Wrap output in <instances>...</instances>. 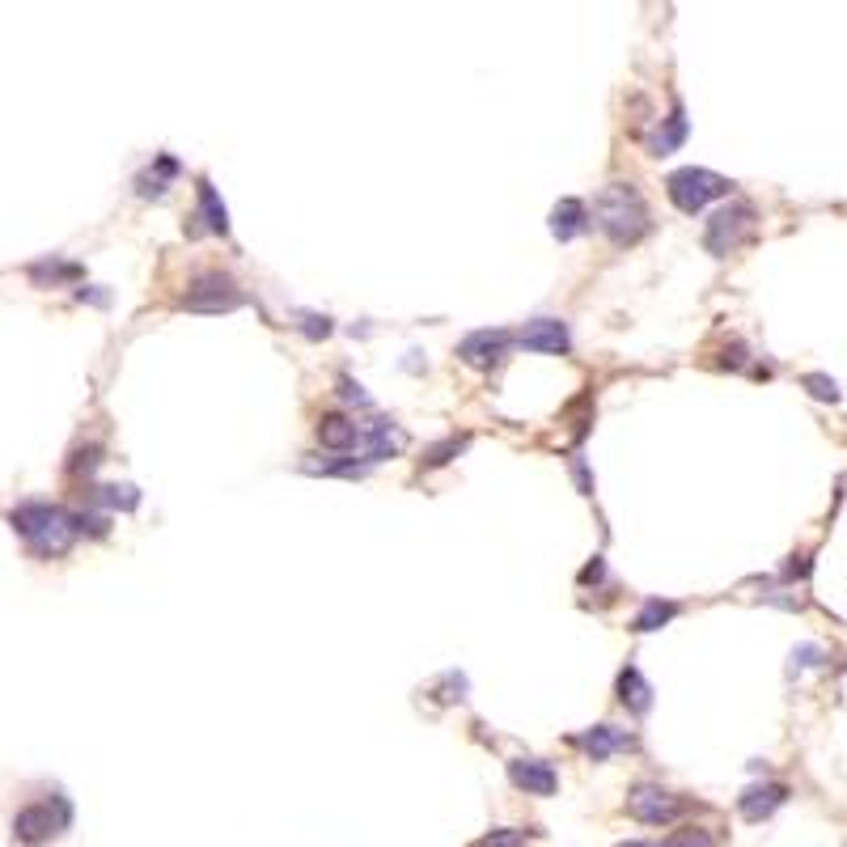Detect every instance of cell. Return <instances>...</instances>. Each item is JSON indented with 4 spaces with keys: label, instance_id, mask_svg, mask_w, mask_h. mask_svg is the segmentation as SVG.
<instances>
[{
    "label": "cell",
    "instance_id": "6da1fadb",
    "mask_svg": "<svg viewBox=\"0 0 847 847\" xmlns=\"http://www.w3.org/2000/svg\"><path fill=\"white\" fill-rule=\"evenodd\" d=\"M593 225L615 246H632L648 233V208L644 195L632 183H610L602 187V195L593 200Z\"/></svg>",
    "mask_w": 847,
    "mask_h": 847
},
{
    "label": "cell",
    "instance_id": "7a4b0ae2",
    "mask_svg": "<svg viewBox=\"0 0 847 847\" xmlns=\"http://www.w3.org/2000/svg\"><path fill=\"white\" fill-rule=\"evenodd\" d=\"M9 526L26 538V543L39 551V555H64L72 547V517L64 509L47 500H30V504H17L9 513Z\"/></svg>",
    "mask_w": 847,
    "mask_h": 847
},
{
    "label": "cell",
    "instance_id": "3957f363",
    "mask_svg": "<svg viewBox=\"0 0 847 847\" xmlns=\"http://www.w3.org/2000/svg\"><path fill=\"white\" fill-rule=\"evenodd\" d=\"M733 183L729 178H720L712 170H699V166H687V170H674L670 178H665V195H670V204L678 212H704L712 200H720V195H729Z\"/></svg>",
    "mask_w": 847,
    "mask_h": 847
},
{
    "label": "cell",
    "instance_id": "277c9868",
    "mask_svg": "<svg viewBox=\"0 0 847 847\" xmlns=\"http://www.w3.org/2000/svg\"><path fill=\"white\" fill-rule=\"evenodd\" d=\"M68 822H72V809L56 792L51 801H34L26 809H17V814H13V839L22 847H43V843L56 839Z\"/></svg>",
    "mask_w": 847,
    "mask_h": 847
},
{
    "label": "cell",
    "instance_id": "5b68a950",
    "mask_svg": "<svg viewBox=\"0 0 847 847\" xmlns=\"http://www.w3.org/2000/svg\"><path fill=\"white\" fill-rule=\"evenodd\" d=\"M750 233H754V208L737 200L729 208L712 212V221L704 229V246L712 250L716 259H725V255H733V250L750 238Z\"/></svg>",
    "mask_w": 847,
    "mask_h": 847
},
{
    "label": "cell",
    "instance_id": "8992f818",
    "mask_svg": "<svg viewBox=\"0 0 847 847\" xmlns=\"http://www.w3.org/2000/svg\"><path fill=\"white\" fill-rule=\"evenodd\" d=\"M238 305H242V293L225 272L195 276L183 293V310H195V314H221V310H238Z\"/></svg>",
    "mask_w": 847,
    "mask_h": 847
},
{
    "label": "cell",
    "instance_id": "52a82bcc",
    "mask_svg": "<svg viewBox=\"0 0 847 847\" xmlns=\"http://www.w3.org/2000/svg\"><path fill=\"white\" fill-rule=\"evenodd\" d=\"M682 809H687V801L674 797V792H665L661 784H636L632 792H627V814L644 826H670V822L682 818Z\"/></svg>",
    "mask_w": 847,
    "mask_h": 847
},
{
    "label": "cell",
    "instance_id": "ba28073f",
    "mask_svg": "<svg viewBox=\"0 0 847 847\" xmlns=\"http://www.w3.org/2000/svg\"><path fill=\"white\" fill-rule=\"evenodd\" d=\"M509 344H513L509 331H475L458 344V360L471 369H496L504 352H509Z\"/></svg>",
    "mask_w": 847,
    "mask_h": 847
},
{
    "label": "cell",
    "instance_id": "9c48e42d",
    "mask_svg": "<svg viewBox=\"0 0 847 847\" xmlns=\"http://www.w3.org/2000/svg\"><path fill=\"white\" fill-rule=\"evenodd\" d=\"M517 344L526 352H555L560 356V352L572 348V335L560 318H534V322H526V331L517 335Z\"/></svg>",
    "mask_w": 847,
    "mask_h": 847
},
{
    "label": "cell",
    "instance_id": "30bf717a",
    "mask_svg": "<svg viewBox=\"0 0 847 847\" xmlns=\"http://www.w3.org/2000/svg\"><path fill=\"white\" fill-rule=\"evenodd\" d=\"M509 780H513V788L530 792V797H551V792L560 788V776H555V767L543 763V759H513V763H509Z\"/></svg>",
    "mask_w": 847,
    "mask_h": 847
},
{
    "label": "cell",
    "instance_id": "8fae6325",
    "mask_svg": "<svg viewBox=\"0 0 847 847\" xmlns=\"http://www.w3.org/2000/svg\"><path fill=\"white\" fill-rule=\"evenodd\" d=\"M360 445H365V462H382V458H394L399 449L407 445V437L390 420H373V424H360Z\"/></svg>",
    "mask_w": 847,
    "mask_h": 847
},
{
    "label": "cell",
    "instance_id": "7c38bea8",
    "mask_svg": "<svg viewBox=\"0 0 847 847\" xmlns=\"http://www.w3.org/2000/svg\"><path fill=\"white\" fill-rule=\"evenodd\" d=\"M784 801H788V788L784 784H754V788H746L742 797H737V809H742L746 822H763V818L776 814Z\"/></svg>",
    "mask_w": 847,
    "mask_h": 847
},
{
    "label": "cell",
    "instance_id": "4fadbf2b",
    "mask_svg": "<svg viewBox=\"0 0 847 847\" xmlns=\"http://www.w3.org/2000/svg\"><path fill=\"white\" fill-rule=\"evenodd\" d=\"M682 140H687V115H682V106H674L670 119H661L653 132H648V153L653 157H670L674 149H682Z\"/></svg>",
    "mask_w": 847,
    "mask_h": 847
},
{
    "label": "cell",
    "instance_id": "5bb4252c",
    "mask_svg": "<svg viewBox=\"0 0 847 847\" xmlns=\"http://www.w3.org/2000/svg\"><path fill=\"white\" fill-rule=\"evenodd\" d=\"M318 441L327 445V449H335V454H348V449L360 445V424H352L348 416L331 411V416L318 420Z\"/></svg>",
    "mask_w": 847,
    "mask_h": 847
},
{
    "label": "cell",
    "instance_id": "9a60e30c",
    "mask_svg": "<svg viewBox=\"0 0 847 847\" xmlns=\"http://www.w3.org/2000/svg\"><path fill=\"white\" fill-rule=\"evenodd\" d=\"M585 225H589V212H585L581 200H560V204L551 208V233H555L560 242H572Z\"/></svg>",
    "mask_w": 847,
    "mask_h": 847
},
{
    "label": "cell",
    "instance_id": "2e32d148",
    "mask_svg": "<svg viewBox=\"0 0 847 847\" xmlns=\"http://www.w3.org/2000/svg\"><path fill=\"white\" fill-rule=\"evenodd\" d=\"M619 699L632 712H648V704H653V691H648V682L640 678L636 665H627V670L619 674Z\"/></svg>",
    "mask_w": 847,
    "mask_h": 847
},
{
    "label": "cell",
    "instance_id": "e0dca14e",
    "mask_svg": "<svg viewBox=\"0 0 847 847\" xmlns=\"http://www.w3.org/2000/svg\"><path fill=\"white\" fill-rule=\"evenodd\" d=\"M581 746L593 754V759H610L615 750L632 746V737H623L619 729H610V725H598V729H589V733L581 737Z\"/></svg>",
    "mask_w": 847,
    "mask_h": 847
},
{
    "label": "cell",
    "instance_id": "ac0fdd59",
    "mask_svg": "<svg viewBox=\"0 0 847 847\" xmlns=\"http://www.w3.org/2000/svg\"><path fill=\"white\" fill-rule=\"evenodd\" d=\"M674 615H678V606H674V602L648 598V602H644V610L636 615V623H632V632H657V627H665Z\"/></svg>",
    "mask_w": 847,
    "mask_h": 847
},
{
    "label": "cell",
    "instance_id": "d6986e66",
    "mask_svg": "<svg viewBox=\"0 0 847 847\" xmlns=\"http://www.w3.org/2000/svg\"><path fill=\"white\" fill-rule=\"evenodd\" d=\"M81 276H85V272H81L77 263H56V259L30 267V280H34V284H47V280H51V284H56V280H81Z\"/></svg>",
    "mask_w": 847,
    "mask_h": 847
},
{
    "label": "cell",
    "instance_id": "ffe728a7",
    "mask_svg": "<svg viewBox=\"0 0 847 847\" xmlns=\"http://www.w3.org/2000/svg\"><path fill=\"white\" fill-rule=\"evenodd\" d=\"M200 208H204V216H208V229H212V233H229V212H225L221 200H216L212 183H200Z\"/></svg>",
    "mask_w": 847,
    "mask_h": 847
},
{
    "label": "cell",
    "instance_id": "44dd1931",
    "mask_svg": "<svg viewBox=\"0 0 847 847\" xmlns=\"http://www.w3.org/2000/svg\"><path fill=\"white\" fill-rule=\"evenodd\" d=\"M178 174V161L174 157H157V170L149 174H140V195H161L166 191V178Z\"/></svg>",
    "mask_w": 847,
    "mask_h": 847
},
{
    "label": "cell",
    "instance_id": "7402d4cb",
    "mask_svg": "<svg viewBox=\"0 0 847 847\" xmlns=\"http://www.w3.org/2000/svg\"><path fill=\"white\" fill-rule=\"evenodd\" d=\"M68 517H72V534H89V538L106 534V517L98 513H68Z\"/></svg>",
    "mask_w": 847,
    "mask_h": 847
},
{
    "label": "cell",
    "instance_id": "603a6c76",
    "mask_svg": "<svg viewBox=\"0 0 847 847\" xmlns=\"http://www.w3.org/2000/svg\"><path fill=\"white\" fill-rule=\"evenodd\" d=\"M136 488H98V504H111V509H136Z\"/></svg>",
    "mask_w": 847,
    "mask_h": 847
},
{
    "label": "cell",
    "instance_id": "cb8c5ba5",
    "mask_svg": "<svg viewBox=\"0 0 847 847\" xmlns=\"http://www.w3.org/2000/svg\"><path fill=\"white\" fill-rule=\"evenodd\" d=\"M805 386H809V394H814V399H826V403H835V399H839V386L831 382V377H822V373H809V377H805Z\"/></svg>",
    "mask_w": 847,
    "mask_h": 847
},
{
    "label": "cell",
    "instance_id": "d4e9b609",
    "mask_svg": "<svg viewBox=\"0 0 847 847\" xmlns=\"http://www.w3.org/2000/svg\"><path fill=\"white\" fill-rule=\"evenodd\" d=\"M670 847H716V839L708 831H699V826H687V831H678L670 839Z\"/></svg>",
    "mask_w": 847,
    "mask_h": 847
},
{
    "label": "cell",
    "instance_id": "484cf974",
    "mask_svg": "<svg viewBox=\"0 0 847 847\" xmlns=\"http://www.w3.org/2000/svg\"><path fill=\"white\" fill-rule=\"evenodd\" d=\"M483 847H526V831H492Z\"/></svg>",
    "mask_w": 847,
    "mask_h": 847
},
{
    "label": "cell",
    "instance_id": "4316f807",
    "mask_svg": "<svg viewBox=\"0 0 847 847\" xmlns=\"http://www.w3.org/2000/svg\"><path fill=\"white\" fill-rule=\"evenodd\" d=\"M94 466H98V449L89 445V449H81V454L72 458V475H94Z\"/></svg>",
    "mask_w": 847,
    "mask_h": 847
},
{
    "label": "cell",
    "instance_id": "83f0119b",
    "mask_svg": "<svg viewBox=\"0 0 847 847\" xmlns=\"http://www.w3.org/2000/svg\"><path fill=\"white\" fill-rule=\"evenodd\" d=\"M818 657H822V648H818V644H801L797 653H792V670H805V665H818Z\"/></svg>",
    "mask_w": 847,
    "mask_h": 847
},
{
    "label": "cell",
    "instance_id": "f1b7e54d",
    "mask_svg": "<svg viewBox=\"0 0 847 847\" xmlns=\"http://www.w3.org/2000/svg\"><path fill=\"white\" fill-rule=\"evenodd\" d=\"M305 318V335L318 339V335H331V318H318V314H301Z\"/></svg>",
    "mask_w": 847,
    "mask_h": 847
},
{
    "label": "cell",
    "instance_id": "f546056e",
    "mask_svg": "<svg viewBox=\"0 0 847 847\" xmlns=\"http://www.w3.org/2000/svg\"><path fill=\"white\" fill-rule=\"evenodd\" d=\"M619 847H670V843H640V839H632V843H619Z\"/></svg>",
    "mask_w": 847,
    "mask_h": 847
}]
</instances>
